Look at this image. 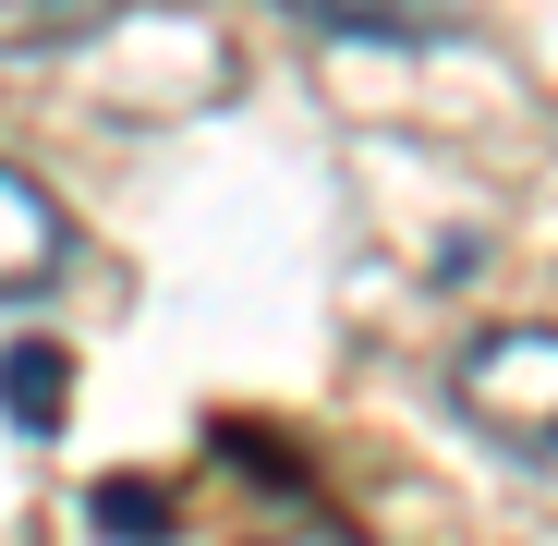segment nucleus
I'll list each match as a JSON object with an SVG mask.
<instances>
[{"instance_id": "7", "label": "nucleus", "mask_w": 558, "mask_h": 546, "mask_svg": "<svg viewBox=\"0 0 558 546\" xmlns=\"http://www.w3.org/2000/svg\"><path fill=\"white\" fill-rule=\"evenodd\" d=\"M279 546H352V534H328V522H304V534H279Z\"/></svg>"}, {"instance_id": "2", "label": "nucleus", "mask_w": 558, "mask_h": 546, "mask_svg": "<svg viewBox=\"0 0 558 546\" xmlns=\"http://www.w3.org/2000/svg\"><path fill=\"white\" fill-rule=\"evenodd\" d=\"M61 267H73V207L49 195L25 158H0V304L61 292Z\"/></svg>"}, {"instance_id": "6", "label": "nucleus", "mask_w": 558, "mask_h": 546, "mask_svg": "<svg viewBox=\"0 0 558 546\" xmlns=\"http://www.w3.org/2000/svg\"><path fill=\"white\" fill-rule=\"evenodd\" d=\"M98 522H122V534H170V510H158L146 486H122V498H98Z\"/></svg>"}, {"instance_id": "4", "label": "nucleus", "mask_w": 558, "mask_h": 546, "mask_svg": "<svg viewBox=\"0 0 558 546\" xmlns=\"http://www.w3.org/2000/svg\"><path fill=\"white\" fill-rule=\"evenodd\" d=\"M122 0H0V61H25V49H85V37H110Z\"/></svg>"}, {"instance_id": "1", "label": "nucleus", "mask_w": 558, "mask_h": 546, "mask_svg": "<svg viewBox=\"0 0 558 546\" xmlns=\"http://www.w3.org/2000/svg\"><path fill=\"white\" fill-rule=\"evenodd\" d=\"M449 401H461V425H474L486 449H510L522 474H558V328H546V316L461 340Z\"/></svg>"}, {"instance_id": "3", "label": "nucleus", "mask_w": 558, "mask_h": 546, "mask_svg": "<svg viewBox=\"0 0 558 546\" xmlns=\"http://www.w3.org/2000/svg\"><path fill=\"white\" fill-rule=\"evenodd\" d=\"M0 413H13L25 437H49V425L73 413V352H61V340H25L13 364H0Z\"/></svg>"}, {"instance_id": "5", "label": "nucleus", "mask_w": 558, "mask_h": 546, "mask_svg": "<svg viewBox=\"0 0 558 546\" xmlns=\"http://www.w3.org/2000/svg\"><path fill=\"white\" fill-rule=\"evenodd\" d=\"M328 37H449V0H279Z\"/></svg>"}]
</instances>
